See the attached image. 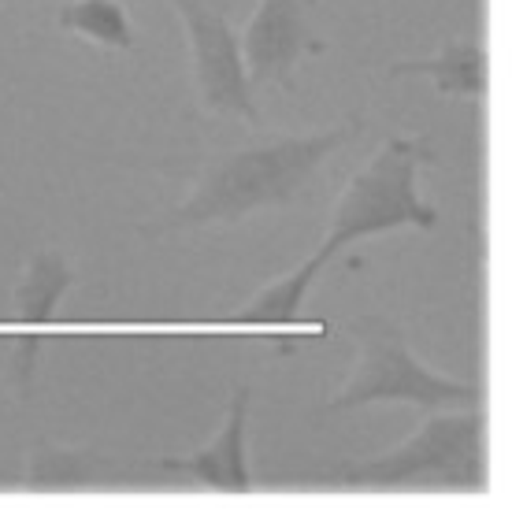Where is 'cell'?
Listing matches in <instances>:
<instances>
[{"mask_svg":"<svg viewBox=\"0 0 512 512\" xmlns=\"http://www.w3.org/2000/svg\"><path fill=\"white\" fill-rule=\"evenodd\" d=\"M360 119L312 134H282V138L242 145L231 153L212 156L197 186L179 208L160 216L145 234L201 231V227H231L264 208H286L301 201L308 182L316 179L323 160L360 134Z\"/></svg>","mask_w":512,"mask_h":512,"instance_id":"6da1fadb","label":"cell"},{"mask_svg":"<svg viewBox=\"0 0 512 512\" xmlns=\"http://www.w3.org/2000/svg\"><path fill=\"white\" fill-rule=\"evenodd\" d=\"M487 412L438 409L405 446L368 461H342L320 483L349 490H487Z\"/></svg>","mask_w":512,"mask_h":512,"instance_id":"7a4b0ae2","label":"cell"},{"mask_svg":"<svg viewBox=\"0 0 512 512\" xmlns=\"http://www.w3.org/2000/svg\"><path fill=\"white\" fill-rule=\"evenodd\" d=\"M431 164H438V153L427 134H416V138L390 134L379 145V153L346 182V190L334 205L331 234L323 249L334 256L364 238L397 231V227L435 231L438 208L427 205L416 190L420 167Z\"/></svg>","mask_w":512,"mask_h":512,"instance_id":"3957f363","label":"cell"},{"mask_svg":"<svg viewBox=\"0 0 512 512\" xmlns=\"http://www.w3.org/2000/svg\"><path fill=\"white\" fill-rule=\"evenodd\" d=\"M346 334L357 338L360 364L346 390L334 394L323 405V412H349L360 405H383V401H401V405H416L423 412H438L446 405H479L483 401V390L475 383L438 375L412 357L401 327L386 316H357L346 323Z\"/></svg>","mask_w":512,"mask_h":512,"instance_id":"277c9868","label":"cell"},{"mask_svg":"<svg viewBox=\"0 0 512 512\" xmlns=\"http://www.w3.org/2000/svg\"><path fill=\"white\" fill-rule=\"evenodd\" d=\"M179 8L186 34H190L193 78L201 108L212 116H238L245 123H260L256 90L249 86L242 60V41L227 23V15L216 12L208 0H171Z\"/></svg>","mask_w":512,"mask_h":512,"instance_id":"5b68a950","label":"cell"},{"mask_svg":"<svg viewBox=\"0 0 512 512\" xmlns=\"http://www.w3.org/2000/svg\"><path fill=\"white\" fill-rule=\"evenodd\" d=\"M305 0H260L256 15L245 26L242 60L253 90H294V71L305 56L327 52V41H320L308 26Z\"/></svg>","mask_w":512,"mask_h":512,"instance_id":"8992f818","label":"cell"},{"mask_svg":"<svg viewBox=\"0 0 512 512\" xmlns=\"http://www.w3.org/2000/svg\"><path fill=\"white\" fill-rule=\"evenodd\" d=\"M23 483L30 490H75V487H141V483H171L160 464H134L123 457H104L93 449H64L38 442L26 461Z\"/></svg>","mask_w":512,"mask_h":512,"instance_id":"52a82bcc","label":"cell"},{"mask_svg":"<svg viewBox=\"0 0 512 512\" xmlns=\"http://www.w3.org/2000/svg\"><path fill=\"white\" fill-rule=\"evenodd\" d=\"M249 386H238L227 409V423L205 449H197L190 457H156L160 472L175 483H197L223 494H245L253 487L249 457H245V420H249Z\"/></svg>","mask_w":512,"mask_h":512,"instance_id":"ba28073f","label":"cell"},{"mask_svg":"<svg viewBox=\"0 0 512 512\" xmlns=\"http://www.w3.org/2000/svg\"><path fill=\"white\" fill-rule=\"evenodd\" d=\"M405 75H427L435 82V90L442 97H453V101H483L490 82V60L479 41H446L435 56H427V60H397L386 71V78Z\"/></svg>","mask_w":512,"mask_h":512,"instance_id":"9c48e42d","label":"cell"},{"mask_svg":"<svg viewBox=\"0 0 512 512\" xmlns=\"http://www.w3.org/2000/svg\"><path fill=\"white\" fill-rule=\"evenodd\" d=\"M327 260H331V253L320 245L301 268L268 282L242 312H234V323H249V327H260V323L264 327H290V323H297L301 312H305L308 290H312V282L320 279V271L327 268Z\"/></svg>","mask_w":512,"mask_h":512,"instance_id":"30bf717a","label":"cell"},{"mask_svg":"<svg viewBox=\"0 0 512 512\" xmlns=\"http://www.w3.org/2000/svg\"><path fill=\"white\" fill-rule=\"evenodd\" d=\"M75 286V271L67 268L64 253L56 249H38L30 256V264L23 271V282L15 286V316L19 323H49L56 316L60 297Z\"/></svg>","mask_w":512,"mask_h":512,"instance_id":"8fae6325","label":"cell"},{"mask_svg":"<svg viewBox=\"0 0 512 512\" xmlns=\"http://www.w3.org/2000/svg\"><path fill=\"white\" fill-rule=\"evenodd\" d=\"M56 26L67 30V34H78V38L93 41L101 49H119V52H134V26H130V15L119 0H75V4H64L60 15H56Z\"/></svg>","mask_w":512,"mask_h":512,"instance_id":"7c38bea8","label":"cell"},{"mask_svg":"<svg viewBox=\"0 0 512 512\" xmlns=\"http://www.w3.org/2000/svg\"><path fill=\"white\" fill-rule=\"evenodd\" d=\"M312 4H320V0H305V8H312Z\"/></svg>","mask_w":512,"mask_h":512,"instance_id":"4fadbf2b","label":"cell"},{"mask_svg":"<svg viewBox=\"0 0 512 512\" xmlns=\"http://www.w3.org/2000/svg\"><path fill=\"white\" fill-rule=\"evenodd\" d=\"M0 397H4V383H0Z\"/></svg>","mask_w":512,"mask_h":512,"instance_id":"5bb4252c","label":"cell"}]
</instances>
